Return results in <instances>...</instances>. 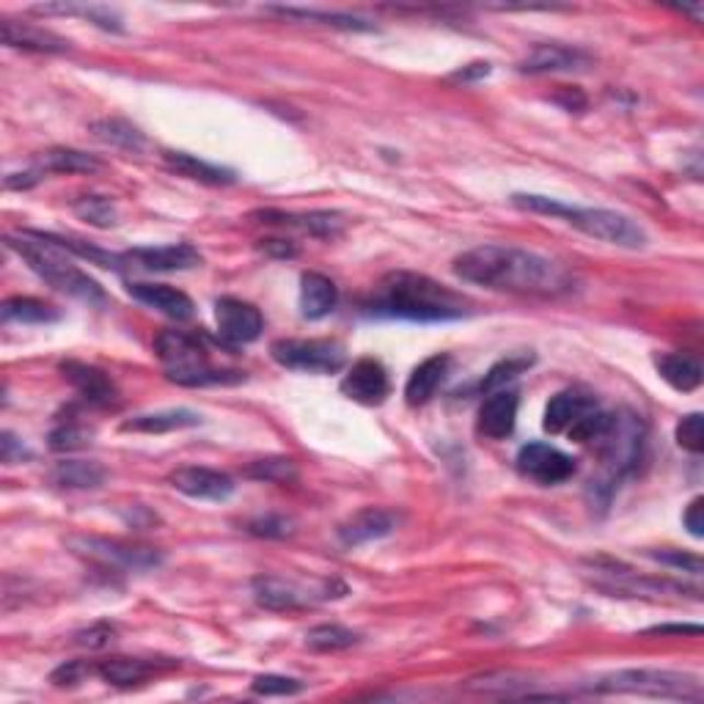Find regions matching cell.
I'll use <instances>...</instances> for the list:
<instances>
[{"mask_svg": "<svg viewBox=\"0 0 704 704\" xmlns=\"http://www.w3.org/2000/svg\"><path fill=\"white\" fill-rule=\"evenodd\" d=\"M454 276L476 287L531 298H562L575 289L567 267L515 245H476L465 251L454 259Z\"/></svg>", "mask_w": 704, "mask_h": 704, "instance_id": "1", "label": "cell"}, {"mask_svg": "<svg viewBox=\"0 0 704 704\" xmlns=\"http://www.w3.org/2000/svg\"><path fill=\"white\" fill-rule=\"evenodd\" d=\"M369 314L413 322H446L468 314V300L435 278L411 270H394L378 284Z\"/></svg>", "mask_w": 704, "mask_h": 704, "instance_id": "2", "label": "cell"}, {"mask_svg": "<svg viewBox=\"0 0 704 704\" xmlns=\"http://www.w3.org/2000/svg\"><path fill=\"white\" fill-rule=\"evenodd\" d=\"M512 204L526 209V212H540L564 220V223H569L573 229L584 231L586 238L616 245V249L638 251L647 245V234H644L642 226L633 218H627V215L616 212V209L569 207V204L556 201V198L536 196V193H515Z\"/></svg>", "mask_w": 704, "mask_h": 704, "instance_id": "3", "label": "cell"}, {"mask_svg": "<svg viewBox=\"0 0 704 704\" xmlns=\"http://www.w3.org/2000/svg\"><path fill=\"white\" fill-rule=\"evenodd\" d=\"M7 245L12 251H18L31 270L39 278H45L53 289L69 295L74 300H83L89 305H102L107 300L105 289L80 270L72 259L69 251H64L61 245L53 243L45 231H23L20 238H7Z\"/></svg>", "mask_w": 704, "mask_h": 704, "instance_id": "4", "label": "cell"}, {"mask_svg": "<svg viewBox=\"0 0 704 704\" xmlns=\"http://www.w3.org/2000/svg\"><path fill=\"white\" fill-rule=\"evenodd\" d=\"M154 356L163 363L165 378L176 385H218V383H240L243 372L218 369L209 363L207 349L198 344L196 336L185 331H160L154 338Z\"/></svg>", "mask_w": 704, "mask_h": 704, "instance_id": "5", "label": "cell"}, {"mask_svg": "<svg viewBox=\"0 0 704 704\" xmlns=\"http://www.w3.org/2000/svg\"><path fill=\"white\" fill-rule=\"evenodd\" d=\"M595 693H633L653 699H682L702 702V682L693 674L669 669H620L600 677L592 685Z\"/></svg>", "mask_w": 704, "mask_h": 704, "instance_id": "6", "label": "cell"}, {"mask_svg": "<svg viewBox=\"0 0 704 704\" xmlns=\"http://www.w3.org/2000/svg\"><path fill=\"white\" fill-rule=\"evenodd\" d=\"M644 422L636 413H611L609 429L598 440L611 487L636 471L644 457Z\"/></svg>", "mask_w": 704, "mask_h": 704, "instance_id": "7", "label": "cell"}, {"mask_svg": "<svg viewBox=\"0 0 704 704\" xmlns=\"http://www.w3.org/2000/svg\"><path fill=\"white\" fill-rule=\"evenodd\" d=\"M69 551L85 562L102 564L107 569H125V573H147V569L160 567L163 556L154 547L132 545V542L107 540V536H69Z\"/></svg>", "mask_w": 704, "mask_h": 704, "instance_id": "8", "label": "cell"}, {"mask_svg": "<svg viewBox=\"0 0 704 704\" xmlns=\"http://www.w3.org/2000/svg\"><path fill=\"white\" fill-rule=\"evenodd\" d=\"M270 356L278 367L305 374H333L347 363V349L333 338H278Z\"/></svg>", "mask_w": 704, "mask_h": 704, "instance_id": "9", "label": "cell"}, {"mask_svg": "<svg viewBox=\"0 0 704 704\" xmlns=\"http://www.w3.org/2000/svg\"><path fill=\"white\" fill-rule=\"evenodd\" d=\"M215 325L226 344H251L265 331V316L256 305L240 298H220L215 303Z\"/></svg>", "mask_w": 704, "mask_h": 704, "instance_id": "10", "label": "cell"}, {"mask_svg": "<svg viewBox=\"0 0 704 704\" xmlns=\"http://www.w3.org/2000/svg\"><path fill=\"white\" fill-rule=\"evenodd\" d=\"M254 589V600L267 611H295L303 609V605H311L314 600H327L338 598L333 595V589H320V592H311L305 586H298L295 580L278 578V575H259L251 584Z\"/></svg>", "mask_w": 704, "mask_h": 704, "instance_id": "11", "label": "cell"}, {"mask_svg": "<svg viewBox=\"0 0 704 704\" xmlns=\"http://www.w3.org/2000/svg\"><path fill=\"white\" fill-rule=\"evenodd\" d=\"M169 485L174 487L176 493L187 498H196V501H229L234 496V480L223 471H215V468L204 465H185L176 468L174 474L169 476Z\"/></svg>", "mask_w": 704, "mask_h": 704, "instance_id": "12", "label": "cell"}, {"mask_svg": "<svg viewBox=\"0 0 704 704\" xmlns=\"http://www.w3.org/2000/svg\"><path fill=\"white\" fill-rule=\"evenodd\" d=\"M518 471L540 485H562L575 474V460L556 446L526 443L518 451Z\"/></svg>", "mask_w": 704, "mask_h": 704, "instance_id": "13", "label": "cell"}, {"mask_svg": "<svg viewBox=\"0 0 704 704\" xmlns=\"http://www.w3.org/2000/svg\"><path fill=\"white\" fill-rule=\"evenodd\" d=\"M198 265H201V254L191 243L149 245V249H132L122 254V267H136V270L147 273L193 270Z\"/></svg>", "mask_w": 704, "mask_h": 704, "instance_id": "14", "label": "cell"}, {"mask_svg": "<svg viewBox=\"0 0 704 704\" xmlns=\"http://www.w3.org/2000/svg\"><path fill=\"white\" fill-rule=\"evenodd\" d=\"M342 394L358 405H380L391 394V380L378 358H358L342 380Z\"/></svg>", "mask_w": 704, "mask_h": 704, "instance_id": "15", "label": "cell"}, {"mask_svg": "<svg viewBox=\"0 0 704 704\" xmlns=\"http://www.w3.org/2000/svg\"><path fill=\"white\" fill-rule=\"evenodd\" d=\"M64 378L72 383V389L78 391L80 400L91 407H111L119 400V391L113 385L111 374H105L102 369L91 367V363L67 361L61 363Z\"/></svg>", "mask_w": 704, "mask_h": 704, "instance_id": "16", "label": "cell"}, {"mask_svg": "<svg viewBox=\"0 0 704 704\" xmlns=\"http://www.w3.org/2000/svg\"><path fill=\"white\" fill-rule=\"evenodd\" d=\"M589 64H592V56L580 50V47L547 42V45H536L534 50L518 64V69L526 74H547V72H575V69H586Z\"/></svg>", "mask_w": 704, "mask_h": 704, "instance_id": "17", "label": "cell"}, {"mask_svg": "<svg viewBox=\"0 0 704 704\" xmlns=\"http://www.w3.org/2000/svg\"><path fill=\"white\" fill-rule=\"evenodd\" d=\"M518 407L520 396L515 391H493L487 394V400L482 402L480 416H476V429L480 435L491 440H504L515 432V424H518Z\"/></svg>", "mask_w": 704, "mask_h": 704, "instance_id": "18", "label": "cell"}, {"mask_svg": "<svg viewBox=\"0 0 704 704\" xmlns=\"http://www.w3.org/2000/svg\"><path fill=\"white\" fill-rule=\"evenodd\" d=\"M394 529H396L394 512L380 507H367L338 526V540H342V545L347 547H358V545H367V542L383 540V536L394 534Z\"/></svg>", "mask_w": 704, "mask_h": 704, "instance_id": "19", "label": "cell"}, {"mask_svg": "<svg viewBox=\"0 0 704 704\" xmlns=\"http://www.w3.org/2000/svg\"><path fill=\"white\" fill-rule=\"evenodd\" d=\"M127 292L132 300L149 305V309L160 311V314L171 316V320H191L196 305L187 298L182 289L169 287V284H147V281H132L127 284Z\"/></svg>", "mask_w": 704, "mask_h": 704, "instance_id": "20", "label": "cell"}, {"mask_svg": "<svg viewBox=\"0 0 704 704\" xmlns=\"http://www.w3.org/2000/svg\"><path fill=\"white\" fill-rule=\"evenodd\" d=\"M0 39L7 47H18V50L31 53H67L69 42L64 36L53 34V31L42 28L34 23H18V20H3L0 23Z\"/></svg>", "mask_w": 704, "mask_h": 704, "instance_id": "21", "label": "cell"}, {"mask_svg": "<svg viewBox=\"0 0 704 704\" xmlns=\"http://www.w3.org/2000/svg\"><path fill=\"white\" fill-rule=\"evenodd\" d=\"M451 358L446 353H438V356H429L418 363L411 372L405 383V402L411 407H422L438 394V389L443 385L446 374H449Z\"/></svg>", "mask_w": 704, "mask_h": 704, "instance_id": "22", "label": "cell"}, {"mask_svg": "<svg viewBox=\"0 0 704 704\" xmlns=\"http://www.w3.org/2000/svg\"><path fill=\"white\" fill-rule=\"evenodd\" d=\"M256 218H262V223H278L289 226V229H300L311 238H336L344 229V218L336 212H276V209H265L256 212Z\"/></svg>", "mask_w": 704, "mask_h": 704, "instance_id": "23", "label": "cell"}, {"mask_svg": "<svg viewBox=\"0 0 704 704\" xmlns=\"http://www.w3.org/2000/svg\"><path fill=\"white\" fill-rule=\"evenodd\" d=\"M595 405H598V402H595V396L584 394V391H578V389L558 391V394L551 396V402H547L545 422H542V427L553 435L567 432V429L573 427V424L578 422L586 411H592Z\"/></svg>", "mask_w": 704, "mask_h": 704, "instance_id": "24", "label": "cell"}, {"mask_svg": "<svg viewBox=\"0 0 704 704\" xmlns=\"http://www.w3.org/2000/svg\"><path fill=\"white\" fill-rule=\"evenodd\" d=\"M169 666H174V663L160 666L158 660H143V658H107V660H100V663L94 666V674L102 677L107 685L132 688V685H141V682H147L149 677L158 674L160 669H169Z\"/></svg>", "mask_w": 704, "mask_h": 704, "instance_id": "25", "label": "cell"}, {"mask_svg": "<svg viewBox=\"0 0 704 704\" xmlns=\"http://www.w3.org/2000/svg\"><path fill=\"white\" fill-rule=\"evenodd\" d=\"M338 303V289L322 273H303L300 278V314L305 320H322Z\"/></svg>", "mask_w": 704, "mask_h": 704, "instance_id": "26", "label": "cell"}, {"mask_svg": "<svg viewBox=\"0 0 704 704\" xmlns=\"http://www.w3.org/2000/svg\"><path fill=\"white\" fill-rule=\"evenodd\" d=\"M201 416L196 411L187 407H174V411H158V413H143V416L127 418L122 424V432H138V435H163L176 432V429L198 427Z\"/></svg>", "mask_w": 704, "mask_h": 704, "instance_id": "27", "label": "cell"}, {"mask_svg": "<svg viewBox=\"0 0 704 704\" xmlns=\"http://www.w3.org/2000/svg\"><path fill=\"white\" fill-rule=\"evenodd\" d=\"M655 369H658L660 378L671 385L674 391H682V394H691L702 385V363L699 358L688 356V353H666L655 361Z\"/></svg>", "mask_w": 704, "mask_h": 704, "instance_id": "28", "label": "cell"}, {"mask_svg": "<svg viewBox=\"0 0 704 704\" xmlns=\"http://www.w3.org/2000/svg\"><path fill=\"white\" fill-rule=\"evenodd\" d=\"M163 160L174 174L193 182H201V185H231V182H234V171L207 163V160L196 158V154L163 152Z\"/></svg>", "mask_w": 704, "mask_h": 704, "instance_id": "29", "label": "cell"}, {"mask_svg": "<svg viewBox=\"0 0 704 704\" xmlns=\"http://www.w3.org/2000/svg\"><path fill=\"white\" fill-rule=\"evenodd\" d=\"M50 482L64 491H96L105 482V468L100 462L64 460L50 471Z\"/></svg>", "mask_w": 704, "mask_h": 704, "instance_id": "30", "label": "cell"}, {"mask_svg": "<svg viewBox=\"0 0 704 704\" xmlns=\"http://www.w3.org/2000/svg\"><path fill=\"white\" fill-rule=\"evenodd\" d=\"M267 12L278 14V18L300 20V23H316L327 25V28H342V31H374L372 23L353 14H338V12H320V9H295V7H270Z\"/></svg>", "mask_w": 704, "mask_h": 704, "instance_id": "31", "label": "cell"}, {"mask_svg": "<svg viewBox=\"0 0 704 704\" xmlns=\"http://www.w3.org/2000/svg\"><path fill=\"white\" fill-rule=\"evenodd\" d=\"M3 322H23V325H50L61 320V311L56 305L36 298H9L0 309Z\"/></svg>", "mask_w": 704, "mask_h": 704, "instance_id": "32", "label": "cell"}, {"mask_svg": "<svg viewBox=\"0 0 704 704\" xmlns=\"http://www.w3.org/2000/svg\"><path fill=\"white\" fill-rule=\"evenodd\" d=\"M100 160L80 149H50L39 158V171L45 174H94L100 171Z\"/></svg>", "mask_w": 704, "mask_h": 704, "instance_id": "33", "label": "cell"}, {"mask_svg": "<svg viewBox=\"0 0 704 704\" xmlns=\"http://www.w3.org/2000/svg\"><path fill=\"white\" fill-rule=\"evenodd\" d=\"M91 132H94L102 143H107V147L127 149V152H141V149L147 147L143 132L125 119H100L91 125Z\"/></svg>", "mask_w": 704, "mask_h": 704, "instance_id": "34", "label": "cell"}, {"mask_svg": "<svg viewBox=\"0 0 704 704\" xmlns=\"http://www.w3.org/2000/svg\"><path fill=\"white\" fill-rule=\"evenodd\" d=\"M358 642H361V636L342 625H316L305 633V647L314 649V653H338V649L356 647Z\"/></svg>", "mask_w": 704, "mask_h": 704, "instance_id": "35", "label": "cell"}, {"mask_svg": "<svg viewBox=\"0 0 704 704\" xmlns=\"http://www.w3.org/2000/svg\"><path fill=\"white\" fill-rule=\"evenodd\" d=\"M531 363H534V358L531 356H509V358H504V361H498L496 367L485 374V380H482V385H480L482 394H493V391L507 389V385L512 383L515 378H520V374H523Z\"/></svg>", "mask_w": 704, "mask_h": 704, "instance_id": "36", "label": "cell"}, {"mask_svg": "<svg viewBox=\"0 0 704 704\" xmlns=\"http://www.w3.org/2000/svg\"><path fill=\"white\" fill-rule=\"evenodd\" d=\"M72 209L78 218L96 226V229H111V226H116V220H119L116 207H113L111 198L105 196H83L72 204Z\"/></svg>", "mask_w": 704, "mask_h": 704, "instance_id": "37", "label": "cell"}, {"mask_svg": "<svg viewBox=\"0 0 704 704\" xmlns=\"http://www.w3.org/2000/svg\"><path fill=\"white\" fill-rule=\"evenodd\" d=\"M36 14H80V18H89L96 28L113 31V34H122V20L119 14H113L111 9L102 7H36Z\"/></svg>", "mask_w": 704, "mask_h": 704, "instance_id": "38", "label": "cell"}, {"mask_svg": "<svg viewBox=\"0 0 704 704\" xmlns=\"http://www.w3.org/2000/svg\"><path fill=\"white\" fill-rule=\"evenodd\" d=\"M85 443H91V429L83 427L78 418H64V422H58L56 429L50 432L53 451H74V449H83Z\"/></svg>", "mask_w": 704, "mask_h": 704, "instance_id": "39", "label": "cell"}, {"mask_svg": "<svg viewBox=\"0 0 704 704\" xmlns=\"http://www.w3.org/2000/svg\"><path fill=\"white\" fill-rule=\"evenodd\" d=\"M245 474L259 482H292L298 480V468H295L292 460L273 457V460H256L254 465H249Z\"/></svg>", "mask_w": 704, "mask_h": 704, "instance_id": "40", "label": "cell"}, {"mask_svg": "<svg viewBox=\"0 0 704 704\" xmlns=\"http://www.w3.org/2000/svg\"><path fill=\"white\" fill-rule=\"evenodd\" d=\"M305 688L303 680H295V677L284 674H259L251 682V691L256 696H295Z\"/></svg>", "mask_w": 704, "mask_h": 704, "instance_id": "41", "label": "cell"}, {"mask_svg": "<svg viewBox=\"0 0 704 704\" xmlns=\"http://www.w3.org/2000/svg\"><path fill=\"white\" fill-rule=\"evenodd\" d=\"M674 438L680 443V449L691 451V454H702L704 451V418L702 413H688L682 416V422L677 424Z\"/></svg>", "mask_w": 704, "mask_h": 704, "instance_id": "42", "label": "cell"}, {"mask_svg": "<svg viewBox=\"0 0 704 704\" xmlns=\"http://www.w3.org/2000/svg\"><path fill=\"white\" fill-rule=\"evenodd\" d=\"M249 531L254 536H265V540H284V536L292 534V520L284 518V515H262V518H254L249 523Z\"/></svg>", "mask_w": 704, "mask_h": 704, "instance_id": "43", "label": "cell"}, {"mask_svg": "<svg viewBox=\"0 0 704 704\" xmlns=\"http://www.w3.org/2000/svg\"><path fill=\"white\" fill-rule=\"evenodd\" d=\"M649 556H653L655 562L666 564V567L682 569V573H691V575H699V573H702V558H699V556H691V553H682V551H666V553H649Z\"/></svg>", "mask_w": 704, "mask_h": 704, "instance_id": "44", "label": "cell"}, {"mask_svg": "<svg viewBox=\"0 0 704 704\" xmlns=\"http://www.w3.org/2000/svg\"><path fill=\"white\" fill-rule=\"evenodd\" d=\"M85 674H94V669L85 666L83 660H69V663L58 666V669L53 671L50 680L56 682V685H78Z\"/></svg>", "mask_w": 704, "mask_h": 704, "instance_id": "45", "label": "cell"}, {"mask_svg": "<svg viewBox=\"0 0 704 704\" xmlns=\"http://www.w3.org/2000/svg\"><path fill=\"white\" fill-rule=\"evenodd\" d=\"M113 636H116V631H113L111 625H94L89 627V631H80L78 636H74V642H78L80 647L102 649L113 642Z\"/></svg>", "mask_w": 704, "mask_h": 704, "instance_id": "46", "label": "cell"}, {"mask_svg": "<svg viewBox=\"0 0 704 704\" xmlns=\"http://www.w3.org/2000/svg\"><path fill=\"white\" fill-rule=\"evenodd\" d=\"M682 523H685L688 534L702 540L704 536V498L696 496L691 504H688L685 515H682Z\"/></svg>", "mask_w": 704, "mask_h": 704, "instance_id": "47", "label": "cell"}, {"mask_svg": "<svg viewBox=\"0 0 704 704\" xmlns=\"http://www.w3.org/2000/svg\"><path fill=\"white\" fill-rule=\"evenodd\" d=\"M0 454H3V462H7V465H14V462H23L25 457H31V451L25 449L23 440L14 438L12 432H3V440H0Z\"/></svg>", "mask_w": 704, "mask_h": 704, "instance_id": "48", "label": "cell"}, {"mask_svg": "<svg viewBox=\"0 0 704 704\" xmlns=\"http://www.w3.org/2000/svg\"><path fill=\"white\" fill-rule=\"evenodd\" d=\"M259 249L265 251V254L278 256V259H292V256L298 254V249H295L289 240H262Z\"/></svg>", "mask_w": 704, "mask_h": 704, "instance_id": "49", "label": "cell"}, {"mask_svg": "<svg viewBox=\"0 0 704 704\" xmlns=\"http://www.w3.org/2000/svg\"><path fill=\"white\" fill-rule=\"evenodd\" d=\"M556 102H562L567 111H580V107H586V96L580 94L578 89H562L558 91Z\"/></svg>", "mask_w": 704, "mask_h": 704, "instance_id": "50", "label": "cell"}, {"mask_svg": "<svg viewBox=\"0 0 704 704\" xmlns=\"http://www.w3.org/2000/svg\"><path fill=\"white\" fill-rule=\"evenodd\" d=\"M491 74V64H471V67H462L460 72H454L451 78L454 80H482Z\"/></svg>", "mask_w": 704, "mask_h": 704, "instance_id": "51", "label": "cell"}, {"mask_svg": "<svg viewBox=\"0 0 704 704\" xmlns=\"http://www.w3.org/2000/svg\"><path fill=\"white\" fill-rule=\"evenodd\" d=\"M36 182H39V176L28 171V174H9L3 185H7L9 191H25V187H34Z\"/></svg>", "mask_w": 704, "mask_h": 704, "instance_id": "52", "label": "cell"}, {"mask_svg": "<svg viewBox=\"0 0 704 704\" xmlns=\"http://www.w3.org/2000/svg\"><path fill=\"white\" fill-rule=\"evenodd\" d=\"M647 633H658V636H666V633H677V636H682V633H693V636H699V633H702V627L699 625H658V627H649Z\"/></svg>", "mask_w": 704, "mask_h": 704, "instance_id": "53", "label": "cell"}]
</instances>
